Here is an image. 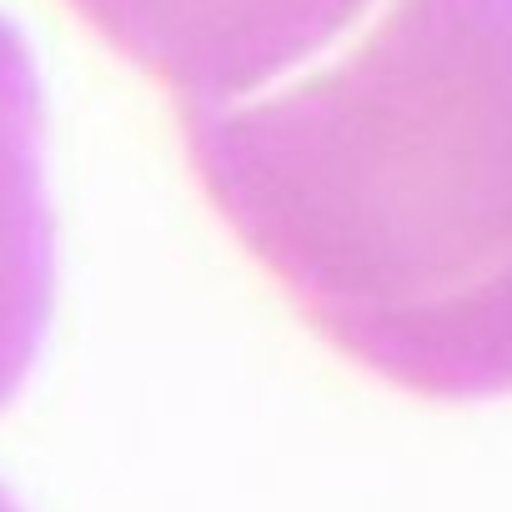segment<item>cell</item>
Instances as JSON below:
<instances>
[{
    "label": "cell",
    "instance_id": "6da1fadb",
    "mask_svg": "<svg viewBox=\"0 0 512 512\" xmlns=\"http://www.w3.org/2000/svg\"><path fill=\"white\" fill-rule=\"evenodd\" d=\"M507 21L512 0H397L297 91L191 116L226 216L367 362L402 317H427V347L442 302L472 317V226L507 216Z\"/></svg>",
    "mask_w": 512,
    "mask_h": 512
},
{
    "label": "cell",
    "instance_id": "3957f363",
    "mask_svg": "<svg viewBox=\"0 0 512 512\" xmlns=\"http://www.w3.org/2000/svg\"><path fill=\"white\" fill-rule=\"evenodd\" d=\"M51 307V211L41 181V81L31 46L0 16V402L26 367Z\"/></svg>",
    "mask_w": 512,
    "mask_h": 512
},
{
    "label": "cell",
    "instance_id": "7a4b0ae2",
    "mask_svg": "<svg viewBox=\"0 0 512 512\" xmlns=\"http://www.w3.org/2000/svg\"><path fill=\"white\" fill-rule=\"evenodd\" d=\"M126 61L211 106L236 101L347 31L372 0H66Z\"/></svg>",
    "mask_w": 512,
    "mask_h": 512
}]
</instances>
